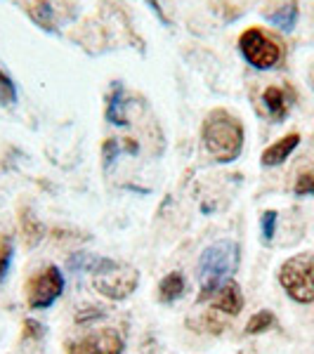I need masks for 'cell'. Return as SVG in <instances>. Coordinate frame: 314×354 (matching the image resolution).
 <instances>
[{
	"label": "cell",
	"instance_id": "obj_14",
	"mask_svg": "<svg viewBox=\"0 0 314 354\" xmlns=\"http://www.w3.org/2000/svg\"><path fill=\"white\" fill-rule=\"evenodd\" d=\"M19 222H21V232H24V239H26V245L28 248H33L38 241L43 239V225L36 220V215H31L28 210H24V213L19 215Z\"/></svg>",
	"mask_w": 314,
	"mask_h": 354
},
{
	"label": "cell",
	"instance_id": "obj_20",
	"mask_svg": "<svg viewBox=\"0 0 314 354\" xmlns=\"http://www.w3.org/2000/svg\"><path fill=\"white\" fill-rule=\"evenodd\" d=\"M295 196H314V173H302L293 187Z\"/></svg>",
	"mask_w": 314,
	"mask_h": 354
},
{
	"label": "cell",
	"instance_id": "obj_6",
	"mask_svg": "<svg viewBox=\"0 0 314 354\" xmlns=\"http://www.w3.org/2000/svg\"><path fill=\"white\" fill-rule=\"evenodd\" d=\"M62 293H64V274L55 265L45 267L26 283V302L31 310H48Z\"/></svg>",
	"mask_w": 314,
	"mask_h": 354
},
{
	"label": "cell",
	"instance_id": "obj_10",
	"mask_svg": "<svg viewBox=\"0 0 314 354\" xmlns=\"http://www.w3.org/2000/svg\"><path fill=\"white\" fill-rule=\"evenodd\" d=\"M298 145H300V135H298V133L284 135L281 140H277L274 145H270L265 151H262L260 163H262V165H267V168H274V165H281V163L290 156V153L298 149Z\"/></svg>",
	"mask_w": 314,
	"mask_h": 354
},
{
	"label": "cell",
	"instance_id": "obj_9",
	"mask_svg": "<svg viewBox=\"0 0 314 354\" xmlns=\"http://www.w3.org/2000/svg\"><path fill=\"white\" fill-rule=\"evenodd\" d=\"M208 302L218 312H225V314H230V317H237V314L243 310V302L246 300H243L241 286H239L234 279H225V281L213 290V295H210Z\"/></svg>",
	"mask_w": 314,
	"mask_h": 354
},
{
	"label": "cell",
	"instance_id": "obj_19",
	"mask_svg": "<svg viewBox=\"0 0 314 354\" xmlns=\"http://www.w3.org/2000/svg\"><path fill=\"white\" fill-rule=\"evenodd\" d=\"M277 210H265L260 218V230H262V241L270 243L274 239V232H277Z\"/></svg>",
	"mask_w": 314,
	"mask_h": 354
},
{
	"label": "cell",
	"instance_id": "obj_18",
	"mask_svg": "<svg viewBox=\"0 0 314 354\" xmlns=\"http://www.w3.org/2000/svg\"><path fill=\"white\" fill-rule=\"evenodd\" d=\"M17 102V85L8 73L0 68V104L3 106H12Z\"/></svg>",
	"mask_w": 314,
	"mask_h": 354
},
{
	"label": "cell",
	"instance_id": "obj_3",
	"mask_svg": "<svg viewBox=\"0 0 314 354\" xmlns=\"http://www.w3.org/2000/svg\"><path fill=\"white\" fill-rule=\"evenodd\" d=\"M85 272L93 274V286L109 300H125L140 286V274L135 267L121 265L109 258H90Z\"/></svg>",
	"mask_w": 314,
	"mask_h": 354
},
{
	"label": "cell",
	"instance_id": "obj_11",
	"mask_svg": "<svg viewBox=\"0 0 314 354\" xmlns=\"http://www.w3.org/2000/svg\"><path fill=\"white\" fill-rule=\"evenodd\" d=\"M262 102H265V109L274 121H284V118H286L288 106H290L286 90L277 88V85H270V88L262 93Z\"/></svg>",
	"mask_w": 314,
	"mask_h": 354
},
{
	"label": "cell",
	"instance_id": "obj_5",
	"mask_svg": "<svg viewBox=\"0 0 314 354\" xmlns=\"http://www.w3.org/2000/svg\"><path fill=\"white\" fill-rule=\"evenodd\" d=\"M239 53L243 55V59L248 62L253 68L267 71V68L277 66L281 59V48L277 41H272L265 31L260 28H246L239 36Z\"/></svg>",
	"mask_w": 314,
	"mask_h": 354
},
{
	"label": "cell",
	"instance_id": "obj_15",
	"mask_svg": "<svg viewBox=\"0 0 314 354\" xmlns=\"http://www.w3.org/2000/svg\"><path fill=\"white\" fill-rule=\"evenodd\" d=\"M28 15H31V19L41 28H45V31H55V12H53V8H50V3L36 0V3L28 8Z\"/></svg>",
	"mask_w": 314,
	"mask_h": 354
},
{
	"label": "cell",
	"instance_id": "obj_8",
	"mask_svg": "<svg viewBox=\"0 0 314 354\" xmlns=\"http://www.w3.org/2000/svg\"><path fill=\"white\" fill-rule=\"evenodd\" d=\"M298 15H300L298 0H272V3H267V8L262 10V17L284 33L293 31L295 24H298Z\"/></svg>",
	"mask_w": 314,
	"mask_h": 354
},
{
	"label": "cell",
	"instance_id": "obj_17",
	"mask_svg": "<svg viewBox=\"0 0 314 354\" xmlns=\"http://www.w3.org/2000/svg\"><path fill=\"white\" fill-rule=\"evenodd\" d=\"M12 255H15L12 239L3 236V239H0V283L5 281V277H8V272H10V267H12Z\"/></svg>",
	"mask_w": 314,
	"mask_h": 354
},
{
	"label": "cell",
	"instance_id": "obj_4",
	"mask_svg": "<svg viewBox=\"0 0 314 354\" xmlns=\"http://www.w3.org/2000/svg\"><path fill=\"white\" fill-rule=\"evenodd\" d=\"M279 283L290 300L300 305L314 302V255L300 253L288 258L279 270Z\"/></svg>",
	"mask_w": 314,
	"mask_h": 354
},
{
	"label": "cell",
	"instance_id": "obj_16",
	"mask_svg": "<svg viewBox=\"0 0 314 354\" xmlns=\"http://www.w3.org/2000/svg\"><path fill=\"white\" fill-rule=\"evenodd\" d=\"M274 324H277V317L270 312V310H262L258 314H253V317L248 319L246 324V333L248 335H258V333H265V330L274 328Z\"/></svg>",
	"mask_w": 314,
	"mask_h": 354
},
{
	"label": "cell",
	"instance_id": "obj_22",
	"mask_svg": "<svg viewBox=\"0 0 314 354\" xmlns=\"http://www.w3.org/2000/svg\"><path fill=\"white\" fill-rule=\"evenodd\" d=\"M118 151H121V147H118V142L116 140H107L104 142V163L109 165L113 158L118 156Z\"/></svg>",
	"mask_w": 314,
	"mask_h": 354
},
{
	"label": "cell",
	"instance_id": "obj_7",
	"mask_svg": "<svg viewBox=\"0 0 314 354\" xmlns=\"http://www.w3.org/2000/svg\"><path fill=\"white\" fill-rule=\"evenodd\" d=\"M125 342L116 328H100L85 338L68 342L66 354H123Z\"/></svg>",
	"mask_w": 314,
	"mask_h": 354
},
{
	"label": "cell",
	"instance_id": "obj_13",
	"mask_svg": "<svg viewBox=\"0 0 314 354\" xmlns=\"http://www.w3.org/2000/svg\"><path fill=\"white\" fill-rule=\"evenodd\" d=\"M107 118H109V123H113V125H128L121 83H113V90L109 95V104H107Z\"/></svg>",
	"mask_w": 314,
	"mask_h": 354
},
{
	"label": "cell",
	"instance_id": "obj_21",
	"mask_svg": "<svg viewBox=\"0 0 314 354\" xmlns=\"http://www.w3.org/2000/svg\"><path fill=\"white\" fill-rule=\"evenodd\" d=\"M24 338H43V326L33 319L24 322Z\"/></svg>",
	"mask_w": 314,
	"mask_h": 354
},
{
	"label": "cell",
	"instance_id": "obj_1",
	"mask_svg": "<svg viewBox=\"0 0 314 354\" xmlns=\"http://www.w3.org/2000/svg\"><path fill=\"white\" fill-rule=\"evenodd\" d=\"M243 125L237 116L225 109H213L201 125V142L208 156L218 163H232L241 156L243 149Z\"/></svg>",
	"mask_w": 314,
	"mask_h": 354
},
{
	"label": "cell",
	"instance_id": "obj_2",
	"mask_svg": "<svg viewBox=\"0 0 314 354\" xmlns=\"http://www.w3.org/2000/svg\"><path fill=\"white\" fill-rule=\"evenodd\" d=\"M239 270V243L232 239H222V241L210 243L208 248L198 258V302H208L213 290L220 286L225 279H230Z\"/></svg>",
	"mask_w": 314,
	"mask_h": 354
},
{
	"label": "cell",
	"instance_id": "obj_12",
	"mask_svg": "<svg viewBox=\"0 0 314 354\" xmlns=\"http://www.w3.org/2000/svg\"><path fill=\"white\" fill-rule=\"evenodd\" d=\"M187 290V283H185V277L180 272H170L168 277L161 279L158 283V300L161 302H175L185 295Z\"/></svg>",
	"mask_w": 314,
	"mask_h": 354
}]
</instances>
